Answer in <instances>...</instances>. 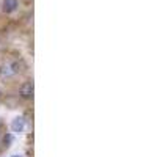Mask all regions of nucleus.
<instances>
[{
  "label": "nucleus",
  "mask_w": 157,
  "mask_h": 157,
  "mask_svg": "<svg viewBox=\"0 0 157 157\" xmlns=\"http://www.w3.org/2000/svg\"><path fill=\"white\" fill-rule=\"evenodd\" d=\"M13 157H21V155H13Z\"/></svg>",
  "instance_id": "5"
},
{
  "label": "nucleus",
  "mask_w": 157,
  "mask_h": 157,
  "mask_svg": "<svg viewBox=\"0 0 157 157\" xmlns=\"http://www.w3.org/2000/svg\"><path fill=\"white\" fill-rule=\"evenodd\" d=\"M19 3L17 0H3V5H2V10L3 13H6V14H10V13H14L17 10Z\"/></svg>",
  "instance_id": "4"
},
{
  "label": "nucleus",
  "mask_w": 157,
  "mask_h": 157,
  "mask_svg": "<svg viewBox=\"0 0 157 157\" xmlns=\"http://www.w3.org/2000/svg\"><path fill=\"white\" fill-rule=\"evenodd\" d=\"M24 129H25L24 118H21V116L14 118L13 123H11V130H13V132H16V134H21V132H24Z\"/></svg>",
  "instance_id": "3"
},
{
  "label": "nucleus",
  "mask_w": 157,
  "mask_h": 157,
  "mask_svg": "<svg viewBox=\"0 0 157 157\" xmlns=\"http://www.w3.org/2000/svg\"><path fill=\"white\" fill-rule=\"evenodd\" d=\"M0 94H2V91H0Z\"/></svg>",
  "instance_id": "6"
},
{
  "label": "nucleus",
  "mask_w": 157,
  "mask_h": 157,
  "mask_svg": "<svg viewBox=\"0 0 157 157\" xmlns=\"http://www.w3.org/2000/svg\"><path fill=\"white\" fill-rule=\"evenodd\" d=\"M33 93H35L33 82H25V83H22L21 88H19V94H21V98H24V99H32V98H33Z\"/></svg>",
  "instance_id": "2"
},
{
  "label": "nucleus",
  "mask_w": 157,
  "mask_h": 157,
  "mask_svg": "<svg viewBox=\"0 0 157 157\" xmlns=\"http://www.w3.org/2000/svg\"><path fill=\"white\" fill-rule=\"evenodd\" d=\"M21 71V64L19 63H6L0 66V77L2 78H8L11 75H14Z\"/></svg>",
  "instance_id": "1"
}]
</instances>
